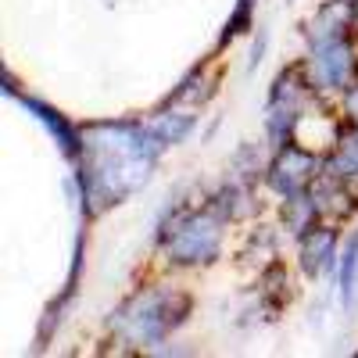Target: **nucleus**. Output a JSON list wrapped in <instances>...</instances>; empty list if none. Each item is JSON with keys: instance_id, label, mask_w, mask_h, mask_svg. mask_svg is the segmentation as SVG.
Returning <instances> with one entry per match:
<instances>
[{"instance_id": "5", "label": "nucleus", "mask_w": 358, "mask_h": 358, "mask_svg": "<svg viewBox=\"0 0 358 358\" xmlns=\"http://www.w3.org/2000/svg\"><path fill=\"white\" fill-rule=\"evenodd\" d=\"M315 172H319V158H315V151H308V147H301V143H294V140H290V143L280 147L276 162L268 165V187H273L283 201L301 197V194L312 190Z\"/></svg>"}, {"instance_id": "3", "label": "nucleus", "mask_w": 358, "mask_h": 358, "mask_svg": "<svg viewBox=\"0 0 358 358\" xmlns=\"http://www.w3.org/2000/svg\"><path fill=\"white\" fill-rule=\"evenodd\" d=\"M222 215H215L212 208L208 212H197V208H187V212H176L172 226L162 233V248L169 255V262L176 265H208L215 262L222 251Z\"/></svg>"}, {"instance_id": "6", "label": "nucleus", "mask_w": 358, "mask_h": 358, "mask_svg": "<svg viewBox=\"0 0 358 358\" xmlns=\"http://www.w3.org/2000/svg\"><path fill=\"white\" fill-rule=\"evenodd\" d=\"M15 94V90H11ZM22 104H25V111H33L40 122L47 126V133L57 140V147H62V155L69 158V162H79L83 158V133L69 122V118L62 115V111H54V108H47L43 101H36V97H25V94H15Z\"/></svg>"}, {"instance_id": "2", "label": "nucleus", "mask_w": 358, "mask_h": 358, "mask_svg": "<svg viewBox=\"0 0 358 358\" xmlns=\"http://www.w3.org/2000/svg\"><path fill=\"white\" fill-rule=\"evenodd\" d=\"M187 315H190V297L183 290L151 287V290L133 294L129 301L118 308L115 326H118V334L133 344H158Z\"/></svg>"}, {"instance_id": "10", "label": "nucleus", "mask_w": 358, "mask_h": 358, "mask_svg": "<svg viewBox=\"0 0 358 358\" xmlns=\"http://www.w3.org/2000/svg\"><path fill=\"white\" fill-rule=\"evenodd\" d=\"M344 111H348V118H351V126H358V86L344 94Z\"/></svg>"}, {"instance_id": "4", "label": "nucleus", "mask_w": 358, "mask_h": 358, "mask_svg": "<svg viewBox=\"0 0 358 358\" xmlns=\"http://www.w3.org/2000/svg\"><path fill=\"white\" fill-rule=\"evenodd\" d=\"M308 79L322 90H348L358 86V50L348 43V36H315L308 54Z\"/></svg>"}, {"instance_id": "8", "label": "nucleus", "mask_w": 358, "mask_h": 358, "mask_svg": "<svg viewBox=\"0 0 358 358\" xmlns=\"http://www.w3.org/2000/svg\"><path fill=\"white\" fill-rule=\"evenodd\" d=\"M326 176L344 179V183H355V179H358V126L351 133H341V140L330 147Z\"/></svg>"}, {"instance_id": "1", "label": "nucleus", "mask_w": 358, "mask_h": 358, "mask_svg": "<svg viewBox=\"0 0 358 358\" xmlns=\"http://www.w3.org/2000/svg\"><path fill=\"white\" fill-rule=\"evenodd\" d=\"M165 140L155 126L140 122H97L83 133V197L101 215L147 183Z\"/></svg>"}, {"instance_id": "11", "label": "nucleus", "mask_w": 358, "mask_h": 358, "mask_svg": "<svg viewBox=\"0 0 358 358\" xmlns=\"http://www.w3.org/2000/svg\"><path fill=\"white\" fill-rule=\"evenodd\" d=\"M351 4H358V0H351Z\"/></svg>"}, {"instance_id": "9", "label": "nucleus", "mask_w": 358, "mask_h": 358, "mask_svg": "<svg viewBox=\"0 0 358 358\" xmlns=\"http://www.w3.org/2000/svg\"><path fill=\"white\" fill-rule=\"evenodd\" d=\"M355 280H358V236L344 248V265H341V290H344V301H351Z\"/></svg>"}, {"instance_id": "7", "label": "nucleus", "mask_w": 358, "mask_h": 358, "mask_svg": "<svg viewBox=\"0 0 358 358\" xmlns=\"http://www.w3.org/2000/svg\"><path fill=\"white\" fill-rule=\"evenodd\" d=\"M334 248H337V233L330 226H312L308 233H301V265L308 276H319L326 265L334 262Z\"/></svg>"}]
</instances>
